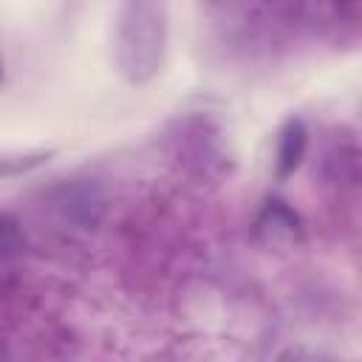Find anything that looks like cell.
Here are the masks:
<instances>
[{"instance_id": "obj_1", "label": "cell", "mask_w": 362, "mask_h": 362, "mask_svg": "<svg viewBox=\"0 0 362 362\" xmlns=\"http://www.w3.org/2000/svg\"><path fill=\"white\" fill-rule=\"evenodd\" d=\"M170 42L167 0H119L113 23V62L119 76L133 85H150L164 65Z\"/></svg>"}, {"instance_id": "obj_2", "label": "cell", "mask_w": 362, "mask_h": 362, "mask_svg": "<svg viewBox=\"0 0 362 362\" xmlns=\"http://www.w3.org/2000/svg\"><path fill=\"white\" fill-rule=\"evenodd\" d=\"M164 153L175 167L195 178H218L229 170L223 127L209 113H181L164 127Z\"/></svg>"}, {"instance_id": "obj_3", "label": "cell", "mask_w": 362, "mask_h": 362, "mask_svg": "<svg viewBox=\"0 0 362 362\" xmlns=\"http://www.w3.org/2000/svg\"><path fill=\"white\" fill-rule=\"evenodd\" d=\"M54 215L74 229H96L105 215V192L93 178H71L51 189Z\"/></svg>"}, {"instance_id": "obj_4", "label": "cell", "mask_w": 362, "mask_h": 362, "mask_svg": "<svg viewBox=\"0 0 362 362\" xmlns=\"http://www.w3.org/2000/svg\"><path fill=\"white\" fill-rule=\"evenodd\" d=\"M308 153V127L303 119L291 116L280 124L277 130V144H274V175L277 181H286L288 175L297 173Z\"/></svg>"}, {"instance_id": "obj_5", "label": "cell", "mask_w": 362, "mask_h": 362, "mask_svg": "<svg viewBox=\"0 0 362 362\" xmlns=\"http://www.w3.org/2000/svg\"><path fill=\"white\" fill-rule=\"evenodd\" d=\"M300 215L283 201V198H266L260 215H257V232L269 235L272 240L280 238H294L300 235Z\"/></svg>"}, {"instance_id": "obj_6", "label": "cell", "mask_w": 362, "mask_h": 362, "mask_svg": "<svg viewBox=\"0 0 362 362\" xmlns=\"http://www.w3.org/2000/svg\"><path fill=\"white\" fill-rule=\"evenodd\" d=\"M57 150H25V153H0V178H17L25 175L45 161H51Z\"/></svg>"}, {"instance_id": "obj_7", "label": "cell", "mask_w": 362, "mask_h": 362, "mask_svg": "<svg viewBox=\"0 0 362 362\" xmlns=\"http://www.w3.org/2000/svg\"><path fill=\"white\" fill-rule=\"evenodd\" d=\"M25 243H28V238H25L20 218L14 212L0 209V260H11V257L23 255Z\"/></svg>"}, {"instance_id": "obj_8", "label": "cell", "mask_w": 362, "mask_h": 362, "mask_svg": "<svg viewBox=\"0 0 362 362\" xmlns=\"http://www.w3.org/2000/svg\"><path fill=\"white\" fill-rule=\"evenodd\" d=\"M6 76H8V71H6V54H3V45H0V88L6 85Z\"/></svg>"}, {"instance_id": "obj_9", "label": "cell", "mask_w": 362, "mask_h": 362, "mask_svg": "<svg viewBox=\"0 0 362 362\" xmlns=\"http://www.w3.org/2000/svg\"><path fill=\"white\" fill-rule=\"evenodd\" d=\"M3 356H8V348H6V339L0 337V359H3Z\"/></svg>"}]
</instances>
